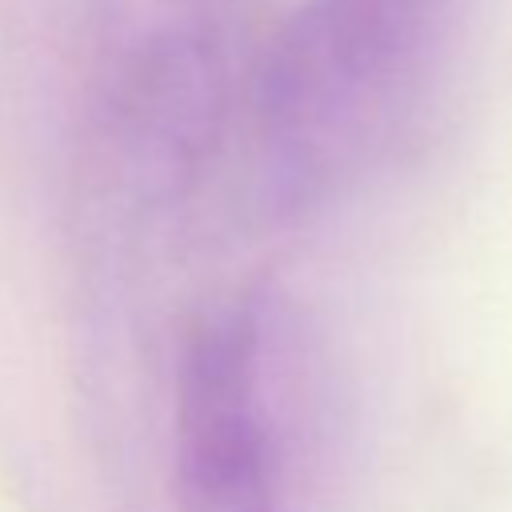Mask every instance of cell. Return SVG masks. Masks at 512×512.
I'll use <instances>...</instances> for the list:
<instances>
[{"instance_id":"1","label":"cell","mask_w":512,"mask_h":512,"mask_svg":"<svg viewBox=\"0 0 512 512\" xmlns=\"http://www.w3.org/2000/svg\"><path fill=\"white\" fill-rule=\"evenodd\" d=\"M456 0H304L260 72V120L276 164L324 176L384 136L432 80Z\"/></svg>"},{"instance_id":"2","label":"cell","mask_w":512,"mask_h":512,"mask_svg":"<svg viewBox=\"0 0 512 512\" xmlns=\"http://www.w3.org/2000/svg\"><path fill=\"white\" fill-rule=\"evenodd\" d=\"M256 340L248 316H212L188 344L180 428L192 512H272L264 436L252 404Z\"/></svg>"}]
</instances>
